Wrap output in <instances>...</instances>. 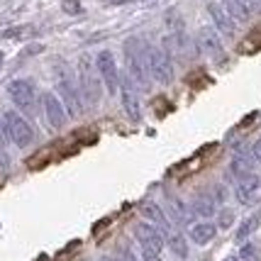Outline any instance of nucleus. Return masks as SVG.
<instances>
[{
    "instance_id": "obj_27",
    "label": "nucleus",
    "mask_w": 261,
    "mask_h": 261,
    "mask_svg": "<svg viewBox=\"0 0 261 261\" xmlns=\"http://www.w3.org/2000/svg\"><path fill=\"white\" fill-rule=\"evenodd\" d=\"M120 261H139L137 259V254L132 249H120V256H117Z\"/></svg>"
},
{
    "instance_id": "obj_24",
    "label": "nucleus",
    "mask_w": 261,
    "mask_h": 261,
    "mask_svg": "<svg viewBox=\"0 0 261 261\" xmlns=\"http://www.w3.org/2000/svg\"><path fill=\"white\" fill-rule=\"evenodd\" d=\"M61 8H64V12H68V15H79L81 3L79 0H64V3H61Z\"/></svg>"
},
{
    "instance_id": "obj_33",
    "label": "nucleus",
    "mask_w": 261,
    "mask_h": 261,
    "mask_svg": "<svg viewBox=\"0 0 261 261\" xmlns=\"http://www.w3.org/2000/svg\"><path fill=\"white\" fill-rule=\"evenodd\" d=\"M100 261H120V259H117V256H108V254H105V256H100Z\"/></svg>"
},
{
    "instance_id": "obj_7",
    "label": "nucleus",
    "mask_w": 261,
    "mask_h": 261,
    "mask_svg": "<svg viewBox=\"0 0 261 261\" xmlns=\"http://www.w3.org/2000/svg\"><path fill=\"white\" fill-rule=\"evenodd\" d=\"M93 61H95V68H98V76H100L105 91L108 93L120 91V68H117V61H115L113 51L102 49V51H98V57L93 59Z\"/></svg>"
},
{
    "instance_id": "obj_6",
    "label": "nucleus",
    "mask_w": 261,
    "mask_h": 261,
    "mask_svg": "<svg viewBox=\"0 0 261 261\" xmlns=\"http://www.w3.org/2000/svg\"><path fill=\"white\" fill-rule=\"evenodd\" d=\"M3 117L8 122V129H10V142L15 147L27 149L34 142V127L27 122V117L20 115L17 110H3Z\"/></svg>"
},
{
    "instance_id": "obj_23",
    "label": "nucleus",
    "mask_w": 261,
    "mask_h": 261,
    "mask_svg": "<svg viewBox=\"0 0 261 261\" xmlns=\"http://www.w3.org/2000/svg\"><path fill=\"white\" fill-rule=\"evenodd\" d=\"M5 144H12L10 142V129H8V122H5V117L0 113V147H5Z\"/></svg>"
},
{
    "instance_id": "obj_31",
    "label": "nucleus",
    "mask_w": 261,
    "mask_h": 261,
    "mask_svg": "<svg viewBox=\"0 0 261 261\" xmlns=\"http://www.w3.org/2000/svg\"><path fill=\"white\" fill-rule=\"evenodd\" d=\"M229 225H232V213L225 210V213H222V220H220V227L225 229V227H229Z\"/></svg>"
},
{
    "instance_id": "obj_34",
    "label": "nucleus",
    "mask_w": 261,
    "mask_h": 261,
    "mask_svg": "<svg viewBox=\"0 0 261 261\" xmlns=\"http://www.w3.org/2000/svg\"><path fill=\"white\" fill-rule=\"evenodd\" d=\"M0 68H3V51H0Z\"/></svg>"
},
{
    "instance_id": "obj_30",
    "label": "nucleus",
    "mask_w": 261,
    "mask_h": 261,
    "mask_svg": "<svg viewBox=\"0 0 261 261\" xmlns=\"http://www.w3.org/2000/svg\"><path fill=\"white\" fill-rule=\"evenodd\" d=\"M142 261H161V254H154V251L142 249Z\"/></svg>"
},
{
    "instance_id": "obj_19",
    "label": "nucleus",
    "mask_w": 261,
    "mask_h": 261,
    "mask_svg": "<svg viewBox=\"0 0 261 261\" xmlns=\"http://www.w3.org/2000/svg\"><path fill=\"white\" fill-rule=\"evenodd\" d=\"M229 171L234 173V178L244 176V173H251V171H254V159L247 156V154H237V156L232 159V164H229Z\"/></svg>"
},
{
    "instance_id": "obj_9",
    "label": "nucleus",
    "mask_w": 261,
    "mask_h": 261,
    "mask_svg": "<svg viewBox=\"0 0 261 261\" xmlns=\"http://www.w3.org/2000/svg\"><path fill=\"white\" fill-rule=\"evenodd\" d=\"M120 102H122V110L125 115L137 122L142 117V108H139V93H137V86L132 83L129 76H120Z\"/></svg>"
},
{
    "instance_id": "obj_25",
    "label": "nucleus",
    "mask_w": 261,
    "mask_h": 261,
    "mask_svg": "<svg viewBox=\"0 0 261 261\" xmlns=\"http://www.w3.org/2000/svg\"><path fill=\"white\" fill-rule=\"evenodd\" d=\"M225 198H227L225 186H213V200H215V203H225Z\"/></svg>"
},
{
    "instance_id": "obj_21",
    "label": "nucleus",
    "mask_w": 261,
    "mask_h": 261,
    "mask_svg": "<svg viewBox=\"0 0 261 261\" xmlns=\"http://www.w3.org/2000/svg\"><path fill=\"white\" fill-rule=\"evenodd\" d=\"M232 261H261V259H259V254H256V249H254V244H244Z\"/></svg>"
},
{
    "instance_id": "obj_32",
    "label": "nucleus",
    "mask_w": 261,
    "mask_h": 261,
    "mask_svg": "<svg viewBox=\"0 0 261 261\" xmlns=\"http://www.w3.org/2000/svg\"><path fill=\"white\" fill-rule=\"evenodd\" d=\"M125 3H135V0H110V5H125Z\"/></svg>"
},
{
    "instance_id": "obj_8",
    "label": "nucleus",
    "mask_w": 261,
    "mask_h": 261,
    "mask_svg": "<svg viewBox=\"0 0 261 261\" xmlns=\"http://www.w3.org/2000/svg\"><path fill=\"white\" fill-rule=\"evenodd\" d=\"M135 239L139 242V247L144 251H154V254H161V249L166 247V239H164V232L159 227H154L151 222H137L135 225Z\"/></svg>"
},
{
    "instance_id": "obj_16",
    "label": "nucleus",
    "mask_w": 261,
    "mask_h": 261,
    "mask_svg": "<svg viewBox=\"0 0 261 261\" xmlns=\"http://www.w3.org/2000/svg\"><path fill=\"white\" fill-rule=\"evenodd\" d=\"M215 207L217 203L213 200V195H207V193H198L191 200V215H198V217H210V215H215Z\"/></svg>"
},
{
    "instance_id": "obj_14",
    "label": "nucleus",
    "mask_w": 261,
    "mask_h": 261,
    "mask_svg": "<svg viewBox=\"0 0 261 261\" xmlns=\"http://www.w3.org/2000/svg\"><path fill=\"white\" fill-rule=\"evenodd\" d=\"M139 213L147 217V222H151L154 227H159L161 232H164V237H166V234L171 232V220H169V215H166V210H164L159 203L147 200V203H142Z\"/></svg>"
},
{
    "instance_id": "obj_20",
    "label": "nucleus",
    "mask_w": 261,
    "mask_h": 261,
    "mask_svg": "<svg viewBox=\"0 0 261 261\" xmlns=\"http://www.w3.org/2000/svg\"><path fill=\"white\" fill-rule=\"evenodd\" d=\"M169 205H171V215H173V220H176V222H188L191 210L186 207V203H183V200H178V198H173V195H171Z\"/></svg>"
},
{
    "instance_id": "obj_2",
    "label": "nucleus",
    "mask_w": 261,
    "mask_h": 261,
    "mask_svg": "<svg viewBox=\"0 0 261 261\" xmlns=\"http://www.w3.org/2000/svg\"><path fill=\"white\" fill-rule=\"evenodd\" d=\"M79 91L81 98L86 105L95 108L100 102V93H102V81L98 76V68H95V61H93L88 54H83L79 59Z\"/></svg>"
},
{
    "instance_id": "obj_13",
    "label": "nucleus",
    "mask_w": 261,
    "mask_h": 261,
    "mask_svg": "<svg viewBox=\"0 0 261 261\" xmlns=\"http://www.w3.org/2000/svg\"><path fill=\"white\" fill-rule=\"evenodd\" d=\"M207 15H210V20H213V27H215L220 34H225V37H234L237 32V22L229 17V12L217 3V0H210L207 3Z\"/></svg>"
},
{
    "instance_id": "obj_1",
    "label": "nucleus",
    "mask_w": 261,
    "mask_h": 261,
    "mask_svg": "<svg viewBox=\"0 0 261 261\" xmlns=\"http://www.w3.org/2000/svg\"><path fill=\"white\" fill-rule=\"evenodd\" d=\"M147 49L149 44L144 39H139V37H129L125 42L127 76L142 91H149V86H151V76H149V66H147Z\"/></svg>"
},
{
    "instance_id": "obj_11",
    "label": "nucleus",
    "mask_w": 261,
    "mask_h": 261,
    "mask_svg": "<svg viewBox=\"0 0 261 261\" xmlns=\"http://www.w3.org/2000/svg\"><path fill=\"white\" fill-rule=\"evenodd\" d=\"M198 46L203 49L205 54H210L215 61H225L227 59L222 39H220V32H217L215 27H200L198 30Z\"/></svg>"
},
{
    "instance_id": "obj_28",
    "label": "nucleus",
    "mask_w": 261,
    "mask_h": 261,
    "mask_svg": "<svg viewBox=\"0 0 261 261\" xmlns=\"http://www.w3.org/2000/svg\"><path fill=\"white\" fill-rule=\"evenodd\" d=\"M251 159L261 164V137L256 139V142H254V147H251Z\"/></svg>"
},
{
    "instance_id": "obj_5",
    "label": "nucleus",
    "mask_w": 261,
    "mask_h": 261,
    "mask_svg": "<svg viewBox=\"0 0 261 261\" xmlns=\"http://www.w3.org/2000/svg\"><path fill=\"white\" fill-rule=\"evenodd\" d=\"M147 66H149V76L154 81H159L164 86H169L173 81V61H171V54L166 46H149Z\"/></svg>"
},
{
    "instance_id": "obj_29",
    "label": "nucleus",
    "mask_w": 261,
    "mask_h": 261,
    "mask_svg": "<svg viewBox=\"0 0 261 261\" xmlns=\"http://www.w3.org/2000/svg\"><path fill=\"white\" fill-rule=\"evenodd\" d=\"M8 166H10V159H8L5 149L0 147V171H8Z\"/></svg>"
},
{
    "instance_id": "obj_12",
    "label": "nucleus",
    "mask_w": 261,
    "mask_h": 261,
    "mask_svg": "<svg viewBox=\"0 0 261 261\" xmlns=\"http://www.w3.org/2000/svg\"><path fill=\"white\" fill-rule=\"evenodd\" d=\"M261 191V178L251 171V173H244V176H239L237 183H234V195H237V200L242 205H251L256 200V195Z\"/></svg>"
},
{
    "instance_id": "obj_26",
    "label": "nucleus",
    "mask_w": 261,
    "mask_h": 261,
    "mask_svg": "<svg viewBox=\"0 0 261 261\" xmlns=\"http://www.w3.org/2000/svg\"><path fill=\"white\" fill-rule=\"evenodd\" d=\"M244 5H247V10L249 12H256V15H261V0H242Z\"/></svg>"
},
{
    "instance_id": "obj_22",
    "label": "nucleus",
    "mask_w": 261,
    "mask_h": 261,
    "mask_svg": "<svg viewBox=\"0 0 261 261\" xmlns=\"http://www.w3.org/2000/svg\"><path fill=\"white\" fill-rule=\"evenodd\" d=\"M256 227V217H249V220H244L242 222V227H239V232H237V239H247L251 234V229Z\"/></svg>"
},
{
    "instance_id": "obj_3",
    "label": "nucleus",
    "mask_w": 261,
    "mask_h": 261,
    "mask_svg": "<svg viewBox=\"0 0 261 261\" xmlns=\"http://www.w3.org/2000/svg\"><path fill=\"white\" fill-rule=\"evenodd\" d=\"M57 95L59 100L64 102L66 108V115L71 117H79L86 108V102L81 98V91H79V83L68 76L66 71H57Z\"/></svg>"
},
{
    "instance_id": "obj_10",
    "label": "nucleus",
    "mask_w": 261,
    "mask_h": 261,
    "mask_svg": "<svg viewBox=\"0 0 261 261\" xmlns=\"http://www.w3.org/2000/svg\"><path fill=\"white\" fill-rule=\"evenodd\" d=\"M42 110H44V117L49 127H54V129H61V127L66 125L68 115H66V108H64V102L59 100L57 93H44L42 98Z\"/></svg>"
},
{
    "instance_id": "obj_4",
    "label": "nucleus",
    "mask_w": 261,
    "mask_h": 261,
    "mask_svg": "<svg viewBox=\"0 0 261 261\" xmlns=\"http://www.w3.org/2000/svg\"><path fill=\"white\" fill-rule=\"evenodd\" d=\"M8 95H10L12 105L17 108L20 115H34L39 95H37V88H34L32 81H27V79L10 81V83H8Z\"/></svg>"
},
{
    "instance_id": "obj_17",
    "label": "nucleus",
    "mask_w": 261,
    "mask_h": 261,
    "mask_svg": "<svg viewBox=\"0 0 261 261\" xmlns=\"http://www.w3.org/2000/svg\"><path fill=\"white\" fill-rule=\"evenodd\" d=\"M166 247H169L178 259H188V242H186V237H183L181 232H176V229H171L169 234H166Z\"/></svg>"
},
{
    "instance_id": "obj_15",
    "label": "nucleus",
    "mask_w": 261,
    "mask_h": 261,
    "mask_svg": "<svg viewBox=\"0 0 261 261\" xmlns=\"http://www.w3.org/2000/svg\"><path fill=\"white\" fill-rule=\"evenodd\" d=\"M215 234H217V225H213V222H195L193 227H191V232H188L191 242L200 244V247L210 244L215 239Z\"/></svg>"
},
{
    "instance_id": "obj_18",
    "label": "nucleus",
    "mask_w": 261,
    "mask_h": 261,
    "mask_svg": "<svg viewBox=\"0 0 261 261\" xmlns=\"http://www.w3.org/2000/svg\"><path fill=\"white\" fill-rule=\"evenodd\" d=\"M220 5L229 12V17H232L234 22H247L251 17V12L247 10V5H244L242 0H220Z\"/></svg>"
}]
</instances>
